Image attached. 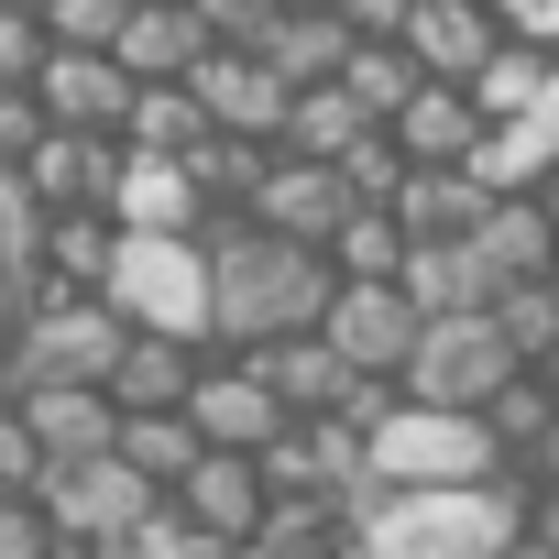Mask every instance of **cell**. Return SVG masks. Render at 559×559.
I'll list each match as a JSON object with an SVG mask.
<instances>
[{
    "instance_id": "1",
    "label": "cell",
    "mask_w": 559,
    "mask_h": 559,
    "mask_svg": "<svg viewBox=\"0 0 559 559\" xmlns=\"http://www.w3.org/2000/svg\"><path fill=\"white\" fill-rule=\"evenodd\" d=\"M209 252V352H252V341H286V330H319L330 308V252L319 241H286V230H263V219H209L198 230Z\"/></svg>"
},
{
    "instance_id": "2",
    "label": "cell",
    "mask_w": 559,
    "mask_h": 559,
    "mask_svg": "<svg viewBox=\"0 0 559 559\" xmlns=\"http://www.w3.org/2000/svg\"><path fill=\"white\" fill-rule=\"evenodd\" d=\"M352 537L373 559H504L526 537V472H504V483H373L352 504Z\"/></svg>"
},
{
    "instance_id": "3",
    "label": "cell",
    "mask_w": 559,
    "mask_h": 559,
    "mask_svg": "<svg viewBox=\"0 0 559 559\" xmlns=\"http://www.w3.org/2000/svg\"><path fill=\"white\" fill-rule=\"evenodd\" d=\"M99 308L121 330L209 341V252H198V230H121L110 274H99Z\"/></svg>"
},
{
    "instance_id": "4",
    "label": "cell",
    "mask_w": 559,
    "mask_h": 559,
    "mask_svg": "<svg viewBox=\"0 0 559 559\" xmlns=\"http://www.w3.org/2000/svg\"><path fill=\"white\" fill-rule=\"evenodd\" d=\"M362 461H373V483H504V472H515L483 417H461V406H406V395L362 428Z\"/></svg>"
},
{
    "instance_id": "5",
    "label": "cell",
    "mask_w": 559,
    "mask_h": 559,
    "mask_svg": "<svg viewBox=\"0 0 559 559\" xmlns=\"http://www.w3.org/2000/svg\"><path fill=\"white\" fill-rule=\"evenodd\" d=\"M504 384H515V352H504L493 308H450V319H417V352L395 362V395H406V406H461V417H483Z\"/></svg>"
},
{
    "instance_id": "6",
    "label": "cell",
    "mask_w": 559,
    "mask_h": 559,
    "mask_svg": "<svg viewBox=\"0 0 559 559\" xmlns=\"http://www.w3.org/2000/svg\"><path fill=\"white\" fill-rule=\"evenodd\" d=\"M121 341H132V330H121L99 297H45V308L12 330V373H23V384H110Z\"/></svg>"
},
{
    "instance_id": "7",
    "label": "cell",
    "mask_w": 559,
    "mask_h": 559,
    "mask_svg": "<svg viewBox=\"0 0 559 559\" xmlns=\"http://www.w3.org/2000/svg\"><path fill=\"white\" fill-rule=\"evenodd\" d=\"M34 504H45V526H56V537H78V548H121V537L143 526L154 483H143L121 450H99V461H56Z\"/></svg>"
},
{
    "instance_id": "8",
    "label": "cell",
    "mask_w": 559,
    "mask_h": 559,
    "mask_svg": "<svg viewBox=\"0 0 559 559\" xmlns=\"http://www.w3.org/2000/svg\"><path fill=\"white\" fill-rule=\"evenodd\" d=\"M176 88H187V99H198V121H209V132H230V143H286V110H297V88H286V78H274L263 56H230V45H209Z\"/></svg>"
},
{
    "instance_id": "9",
    "label": "cell",
    "mask_w": 559,
    "mask_h": 559,
    "mask_svg": "<svg viewBox=\"0 0 559 559\" xmlns=\"http://www.w3.org/2000/svg\"><path fill=\"white\" fill-rule=\"evenodd\" d=\"M319 341H330L352 373L395 384V362L417 352V308H406V286H395V274H384V286H330V308H319Z\"/></svg>"
},
{
    "instance_id": "10",
    "label": "cell",
    "mask_w": 559,
    "mask_h": 559,
    "mask_svg": "<svg viewBox=\"0 0 559 559\" xmlns=\"http://www.w3.org/2000/svg\"><path fill=\"white\" fill-rule=\"evenodd\" d=\"M34 110H45V132H121L132 121V78L110 56H88V45H45Z\"/></svg>"
},
{
    "instance_id": "11",
    "label": "cell",
    "mask_w": 559,
    "mask_h": 559,
    "mask_svg": "<svg viewBox=\"0 0 559 559\" xmlns=\"http://www.w3.org/2000/svg\"><path fill=\"white\" fill-rule=\"evenodd\" d=\"M352 209H362V198L341 187V165H319V154H286V143H274V165H263V187H252V209H241V219L286 230V241H330Z\"/></svg>"
},
{
    "instance_id": "12",
    "label": "cell",
    "mask_w": 559,
    "mask_h": 559,
    "mask_svg": "<svg viewBox=\"0 0 559 559\" xmlns=\"http://www.w3.org/2000/svg\"><path fill=\"white\" fill-rule=\"evenodd\" d=\"M187 428H198L209 450H263L274 428H286V406L263 395V373H252L241 352H209L198 384H187Z\"/></svg>"
},
{
    "instance_id": "13",
    "label": "cell",
    "mask_w": 559,
    "mask_h": 559,
    "mask_svg": "<svg viewBox=\"0 0 559 559\" xmlns=\"http://www.w3.org/2000/svg\"><path fill=\"white\" fill-rule=\"evenodd\" d=\"M23 187H34V209L56 219V209H99L110 219V176H121V132H45L23 165H12Z\"/></svg>"
},
{
    "instance_id": "14",
    "label": "cell",
    "mask_w": 559,
    "mask_h": 559,
    "mask_svg": "<svg viewBox=\"0 0 559 559\" xmlns=\"http://www.w3.org/2000/svg\"><path fill=\"white\" fill-rule=\"evenodd\" d=\"M110 230H209V198H198L187 154H132V143H121V176H110Z\"/></svg>"
},
{
    "instance_id": "15",
    "label": "cell",
    "mask_w": 559,
    "mask_h": 559,
    "mask_svg": "<svg viewBox=\"0 0 559 559\" xmlns=\"http://www.w3.org/2000/svg\"><path fill=\"white\" fill-rule=\"evenodd\" d=\"M395 45L417 56V78H472L493 45H504V23H493V0H417V12L395 23Z\"/></svg>"
},
{
    "instance_id": "16",
    "label": "cell",
    "mask_w": 559,
    "mask_h": 559,
    "mask_svg": "<svg viewBox=\"0 0 559 559\" xmlns=\"http://www.w3.org/2000/svg\"><path fill=\"white\" fill-rule=\"evenodd\" d=\"M198 56H209V34H198V12H187V0H132V12H121V34H110V67H121L132 88H176Z\"/></svg>"
},
{
    "instance_id": "17",
    "label": "cell",
    "mask_w": 559,
    "mask_h": 559,
    "mask_svg": "<svg viewBox=\"0 0 559 559\" xmlns=\"http://www.w3.org/2000/svg\"><path fill=\"white\" fill-rule=\"evenodd\" d=\"M493 121L472 110V88H450V78H417L406 88V110L384 121V143L406 154V165H472V143H483Z\"/></svg>"
},
{
    "instance_id": "18",
    "label": "cell",
    "mask_w": 559,
    "mask_h": 559,
    "mask_svg": "<svg viewBox=\"0 0 559 559\" xmlns=\"http://www.w3.org/2000/svg\"><path fill=\"white\" fill-rule=\"evenodd\" d=\"M198 362H209V341H165V330H132L99 395H110L121 417H176V406H187V384H198Z\"/></svg>"
},
{
    "instance_id": "19",
    "label": "cell",
    "mask_w": 559,
    "mask_h": 559,
    "mask_svg": "<svg viewBox=\"0 0 559 559\" xmlns=\"http://www.w3.org/2000/svg\"><path fill=\"white\" fill-rule=\"evenodd\" d=\"M12 406H23V428L45 439V461H99V450L121 439V406H110L99 384H23Z\"/></svg>"
},
{
    "instance_id": "20",
    "label": "cell",
    "mask_w": 559,
    "mask_h": 559,
    "mask_svg": "<svg viewBox=\"0 0 559 559\" xmlns=\"http://www.w3.org/2000/svg\"><path fill=\"white\" fill-rule=\"evenodd\" d=\"M187 526H209V537H252L263 526V472H252V450H198V472L165 493Z\"/></svg>"
},
{
    "instance_id": "21",
    "label": "cell",
    "mask_w": 559,
    "mask_h": 559,
    "mask_svg": "<svg viewBox=\"0 0 559 559\" xmlns=\"http://www.w3.org/2000/svg\"><path fill=\"white\" fill-rule=\"evenodd\" d=\"M461 241H472V263L493 274V286H526V274H548V252H559V230H548L537 198H483V219Z\"/></svg>"
},
{
    "instance_id": "22",
    "label": "cell",
    "mask_w": 559,
    "mask_h": 559,
    "mask_svg": "<svg viewBox=\"0 0 559 559\" xmlns=\"http://www.w3.org/2000/svg\"><path fill=\"white\" fill-rule=\"evenodd\" d=\"M252 56L286 78V88H330V78H341V56H352V23H341V12H308V0H286V12L263 23V45H252Z\"/></svg>"
},
{
    "instance_id": "23",
    "label": "cell",
    "mask_w": 559,
    "mask_h": 559,
    "mask_svg": "<svg viewBox=\"0 0 559 559\" xmlns=\"http://www.w3.org/2000/svg\"><path fill=\"white\" fill-rule=\"evenodd\" d=\"M384 209H395L406 241H461V230L483 219V187H472V165H406V187H395Z\"/></svg>"
},
{
    "instance_id": "24",
    "label": "cell",
    "mask_w": 559,
    "mask_h": 559,
    "mask_svg": "<svg viewBox=\"0 0 559 559\" xmlns=\"http://www.w3.org/2000/svg\"><path fill=\"white\" fill-rule=\"evenodd\" d=\"M395 286H406V308H417V319H450V308H493V274L472 263V241H406Z\"/></svg>"
},
{
    "instance_id": "25",
    "label": "cell",
    "mask_w": 559,
    "mask_h": 559,
    "mask_svg": "<svg viewBox=\"0 0 559 559\" xmlns=\"http://www.w3.org/2000/svg\"><path fill=\"white\" fill-rule=\"evenodd\" d=\"M110 241H121V230H110L99 209H56V219H45V241H34V274H45L56 297H99Z\"/></svg>"
},
{
    "instance_id": "26",
    "label": "cell",
    "mask_w": 559,
    "mask_h": 559,
    "mask_svg": "<svg viewBox=\"0 0 559 559\" xmlns=\"http://www.w3.org/2000/svg\"><path fill=\"white\" fill-rule=\"evenodd\" d=\"M548 78H559V56H548V45H515V34H504V45H493V56H483V67H472L461 88H472V110H483V121H526V110L548 99Z\"/></svg>"
},
{
    "instance_id": "27",
    "label": "cell",
    "mask_w": 559,
    "mask_h": 559,
    "mask_svg": "<svg viewBox=\"0 0 559 559\" xmlns=\"http://www.w3.org/2000/svg\"><path fill=\"white\" fill-rule=\"evenodd\" d=\"M274 559H330L341 537H352V504H330V493H263V526H252Z\"/></svg>"
},
{
    "instance_id": "28",
    "label": "cell",
    "mask_w": 559,
    "mask_h": 559,
    "mask_svg": "<svg viewBox=\"0 0 559 559\" xmlns=\"http://www.w3.org/2000/svg\"><path fill=\"white\" fill-rule=\"evenodd\" d=\"M263 165H274V143H230V132H209V143H187V176H198V198H209V219H230V209H252V187H263Z\"/></svg>"
},
{
    "instance_id": "29",
    "label": "cell",
    "mask_w": 559,
    "mask_h": 559,
    "mask_svg": "<svg viewBox=\"0 0 559 559\" xmlns=\"http://www.w3.org/2000/svg\"><path fill=\"white\" fill-rule=\"evenodd\" d=\"M110 450H121L154 493H176V483L198 472V450H209V439H198V428H187V406H176V417H121V439H110Z\"/></svg>"
},
{
    "instance_id": "30",
    "label": "cell",
    "mask_w": 559,
    "mask_h": 559,
    "mask_svg": "<svg viewBox=\"0 0 559 559\" xmlns=\"http://www.w3.org/2000/svg\"><path fill=\"white\" fill-rule=\"evenodd\" d=\"M319 252H330V274H341V286H384V274L406 263V230H395V209H352Z\"/></svg>"
},
{
    "instance_id": "31",
    "label": "cell",
    "mask_w": 559,
    "mask_h": 559,
    "mask_svg": "<svg viewBox=\"0 0 559 559\" xmlns=\"http://www.w3.org/2000/svg\"><path fill=\"white\" fill-rule=\"evenodd\" d=\"M330 88H341L362 121H395V110H406V88H417V56H406V45H352Z\"/></svg>"
},
{
    "instance_id": "32",
    "label": "cell",
    "mask_w": 559,
    "mask_h": 559,
    "mask_svg": "<svg viewBox=\"0 0 559 559\" xmlns=\"http://www.w3.org/2000/svg\"><path fill=\"white\" fill-rule=\"evenodd\" d=\"M362 132H384V121H362L341 88H297V110H286V154H319V165H341Z\"/></svg>"
},
{
    "instance_id": "33",
    "label": "cell",
    "mask_w": 559,
    "mask_h": 559,
    "mask_svg": "<svg viewBox=\"0 0 559 559\" xmlns=\"http://www.w3.org/2000/svg\"><path fill=\"white\" fill-rule=\"evenodd\" d=\"M493 330H504L515 373H537V362L559 352V297L537 286V274H526V286H493Z\"/></svg>"
},
{
    "instance_id": "34",
    "label": "cell",
    "mask_w": 559,
    "mask_h": 559,
    "mask_svg": "<svg viewBox=\"0 0 559 559\" xmlns=\"http://www.w3.org/2000/svg\"><path fill=\"white\" fill-rule=\"evenodd\" d=\"M483 428H493V439H504V461L526 472V461L548 450V428H559V395H548L537 373H515V384H504V395L483 406Z\"/></svg>"
},
{
    "instance_id": "35",
    "label": "cell",
    "mask_w": 559,
    "mask_h": 559,
    "mask_svg": "<svg viewBox=\"0 0 559 559\" xmlns=\"http://www.w3.org/2000/svg\"><path fill=\"white\" fill-rule=\"evenodd\" d=\"M121 143H132V154H187V143H209V121H198V99H187V88H132Z\"/></svg>"
},
{
    "instance_id": "36",
    "label": "cell",
    "mask_w": 559,
    "mask_h": 559,
    "mask_svg": "<svg viewBox=\"0 0 559 559\" xmlns=\"http://www.w3.org/2000/svg\"><path fill=\"white\" fill-rule=\"evenodd\" d=\"M209 548H219V537H209V526H187V515L154 493V504H143V526H132L110 559H209Z\"/></svg>"
},
{
    "instance_id": "37",
    "label": "cell",
    "mask_w": 559,
    "mask_h": 559,
    "mask_svg": "<svg viewBox=\"0 0 559 559\" xmlns=\"http://www.w3.org/2000/svg\"><path fill=\"white\" fill-rule=\"evenodd\" d=\"M121 12L132 0H45V45H88V56H110V34H121Z\"/></svg>"
},
{
    "instance_id": "38",
    "label": "cell",
    "mask_w": 559,
    "mask_h": 559,
    "mask_svg": "<svg viewBox=\"0 0 559 559\" xmlns=\"http://www.w3.org/2000/svg\"><path fill=\"white\" fill-rule=\"evenodd\" d=\"M187 12H198V34H209V45H230V56H252V45H263V23L286 12V0H187Z\"/></svg>"
},
{
    "instance_id": "39",
    "label": "cell",
    "mask_w": 559,
    "mask_h": 559,
    "mask_svg": "<svg viewBox=\"0 0 559 559\" xmlns=\"http://www.w3.org/2000/svg\"><path fill=\"white\" fill-rule=\"evenodd\" d=\"M341 187H352V198H362V209H384V198H395V187H406V154H395V143H384V132H362V143H352V154H341Z\"/></svg>"
},
{
    "instance_id": "40",
    "label": "cell",
    "mask_w": 559,
    "mask_h": 559,
    "mask_svg": "<svg viewBox=\"0 0 559 559\" xmlns=\"http://www.w3.org/2000/svg\"><path fill=\"white\" fill-rule=\"evenodd\" d=\"M45 472H56V461H45V439L23 428V406H0V493H45Z\"/></svg>"
},
{
    "instance_id": "41",
    "label": "cell",
    "mask_w": 559,
    "mask_h": 559,
    "mask_svg": "<svg viewBox=\"0 0 559 559\" xmlns=\"http://www.w3.org/2000/svg\"><path fill=\"white\" fill-rule=\"evenodd\" d=\"M34 241H45V209H34V187L0 165V263H34Z\"/></svg>"
},
{
    "instance_id": "42",
    "label": "cell",
    "mask_w": 559,
    "mask_h": 559,
    "mask_svg": "<svg viewBox=\"0 0 559 559\" xmlns=\"http://www.w3.org/2000/svg\"><path fill=\"white\" fill-rule=\"evenodd\" d=\"M34 67H45V23L0 0V88H34Z\"/></svg>"
},
{
    "instance_id": "43",
    "label": "cell",
    "mask_w": 559,
    "mask_h": 559,
    "mask_svg": "<svg viewBox=\"0 0 559 559\" xmlns=\"http://www.w3.org/2000/svg\"><path fill=\"white\" fill-rule=\"evenodd\" d=\"M45 548H56L45 504H34V493H0V559H45Z\"/></svg>"
},
{
    "instance_id": "44",
    "label": "cell",
    "mask_w": 559,
    "mask_h": 559,
    "mask_svg": "<svg viewBox=\"0 0 559 559\" xmlns=\"http://www.w3.org/2000/svg\"><path fill=\"white\" fill-rule=\"evenodd\" d=\"M45 143V110H34V88H0V165H23Z\"/></svg>"
},
{
    "instance_id": "45",
    "label": "cell",
    "mask_w": 559,
    "mask_h": 559,
    "mask_svg": "<svg viewBox=\"0 0 559 559\" xmlns=\"http://www.w3.org/2000/svg\"><path fill=\"white\" fill-rule=\"evenodd\" d=\"M330 12L352 23V45H395V23L417 12V0H330Z\"/></svg>"
},
{
    "instance_id": "46",
    "label": "cell",
    "mask_w": 559,
    "mask_h": 559,
    "mask_svg": "<svg viewBox=\"0 0 559 559\" xmlns=\"http://www.w3.org/2000/svg\"><path fill=\"white\" fill-rule=\"evenodd\" d=\"M526 548L559 559V483H537V472H526Z\"/></svg>"
},
{
    "instance_id": "47",
    "label": "cell",
    "mask_w": 559,
    "mask_h": 559,
    "mask_svg": "<svg viewBox=\"0 0 559 559\" xmlns=\"http://www.w3.org/2000/svg\"><path fill=\"white\" fill-rule=\"evenodd\" d=\"M209 559H274V548H263V537H219Z\"/></svg>"
},
{
    "instance_id": "48",
    "label": "cell",
    "mask_w": 559,
    "mask_h": 559,
    "mask_svg": "<svg viewBox=\"0 0 559 559\" xmlns=\"http://www.w3.org/2000/svg\"><path fill=\"white\" fill-rule=\"evenodd\" d=\"M526 198H537V209H548V230H559V165H548V176H537Z\"/></svg>"
},
{
    "instance_id": "49",
    "label": "cell",
    "mask_w": 559,
    "mask_h": 559,
    "mask_svg": "<svg viewBox=\"0 0 559 559\" xmlns=\"http://www.w3.org/2000/svg\"><path fill=\"white\" fill-rule=\"evenodd\" d=\"M526 472H537V483H559V428H548V450H537V461H526Z\"/></svg>"
},
{
    "instance_id": "50",
    "label": "cell",
    "mask_w": 559,
    "mask_h": 559,
    "mask_svg": "<svg viewBox=\"0 0 559 559\" xmlns=\"http://www.w3.org/2000/svg\"><path fill=\"white\" fill-rule=\"evenodd\" d=\"M45 559H110V548H78V537H56V548H45Z\"/></svg>"
},
{
    "instance_id": "51",
    "label": "cell",
    "mask_w": 559,
    "mask_h": 559,
    "mask_svg": "<svg viewBox=\"0 0 559 559\" xmlns=\"http://www.w3.org/2000/svg\"><path fill=\"white\" fill-rule=\"evenodd\" d=\"M330 559H373V548H362V537H341V548H330Z\"/></svg>"
},
{
    "instance_id": "52",
    "label": "cell",
    "mask_w": 559,
    "mask_h": 559,
    "mask_svg": "<svg viewBox=\"0 0 559 559\" xmlns=\"http://www.w3.org/2000/svg\"><path fill=\"white\" fill-rule=\"evenodd\" d=\"M537 384H548V395H559V352H548V362H537Z\"/></svg>"
},
{
    "instance_id": "53",
    "label": "cell",
    "mask_w": 559,
    "mask_h": 559,
    "mask_svg": "<svg viewBox=\"0 0 559 559\" xmlns=\"http://www.w3.org/2000/svg\"><path fill=\"white\" fill-rule=\"evenodd\" d=\"M537 286H548V297H559V252H548V274H537Z\"/></svg>"
},
{
    "instance_id": "54",
    "label": "cell",
    "mask_w": 559,
    "mask_h": 559,
    "mask_svg": "<svg viewBox=\"0 0 559 559\" xmlns=\"http://www.w3.org/2000/svg\"><path fill=\"white\" fill-rule=\"evenodd\" d=\"M548 56H559V0H548Z\"/></svg>"
},
{
    "instance_id": "55",
    "label": "cell",
    "mask_w": 559,
    "mask_h": 559,
    "mask_svg": "<svg viewBox=\"0 0 559 559\" xmlns=\"http://www.w3.org/2000/svg\"><path fill=\"white\" fill-rule=\"evenodd\" d=\"M12 12H45V0H12Z\"/></svg>"
},
{
    "instance_id": "56",
    "label": "cell",
    "mask_w": 559,
    "mask_h": 559,
    "mask_svg": "<svg viewBox=\"0 0 559 559\" xmlns=\"http://www.w3.org/2000/svg\"><path fill=\"white\" fill-rule=\"evenodd\" d=\"M308 12H330V0H308Z\"/></svg>"
}]
</instances>
